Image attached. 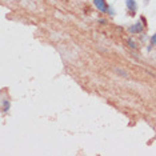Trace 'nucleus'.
I'll return each instance as SVG.
<instances>
[{"mask_svg":"<svg viewBox=\"0 0 156 156\" xmlns=\"http://www.w3.org/2000/svg\"><path fill=\"white\" fill-rule=\"evenodd\" d=\"M93 4H95V7L98 8L100 12H108L109 11V7H108L106 0H93Z\"/></svg>","mask_w":156,"mask_h":156,"instance_id":"obj_1","label":"nucleus"},{"mask_svg":"<svg viewBox=\"0 0 156 156\" xmlns=\"http://www.w3.org/2000/svg\"><path fill=\"white\" fill-rule=\"evenodd\" d=\"M143 25L140 24V23H138V24H135V25H131L129 27V32L131 33H139V32H141L143 31Z\"/></svg>","mask_w":156,"mask_h":156,"instance_id":"obj_2","label":"nucleus"},{"mask_svg":"<svg viewBox=\"0 0 156 156\" xmlns=\"http://www.w3.org/2000/svg\"><path fill=\"white\" fill-rule=\"evenodd\" d=\"M126 4H127V8H128L132 13H134L135 11H136V8H138V4L135 3V0H127Z\"/></svg>","mask_w":156,"mask_h":156,"instance_id":"obj_3","label":"nucleus"},{"mask_svg":"<svg viewBox=\"0 0 156 156\" xmlns=\"http://www.w3.org/2000/svg\"><path fill=\"white\" fill-rule=\"evenodd\" d=\"M127 44H128V47L132 48V50H136V47H138V45H136V43H135L134 40H132V39H129V40L127 41Z\"/></svg>","mask_w":156,"mask_h":156,"instance_id":"obj_4","label":"nucleus"},{"mask_svg":"<svg viewBox=\"0 0 156 156\" xmlns=\"http://www.w3.org/2000/svg\"><path fill=\"white\" fill-rule=\"evenodd\" d=\"M10 108V103H8V101H4V106H3V111H7V109Z\"/></svg>","mask_w":156,"mask_h":156,"instance_id":"obj_5","label":"nucleus"},{"mask_svg":"<svg viewBox=\"0 0 156 156\" xmlns=\"http://www.w3.org/2000/svg\"><path fill=\"white\" fill-rule=\"evenodd\" d=\"M151 43H152V45H156V33L151 38Z\"/></svg>","mask_w":156,"mask_h":156,"instance_id":"obj_6","label":"nucleus"},{"mask_svg":"<svg viewBox=\"0 0 156 156\" xmlns=\"http://www.w3.org/2000/svg\"><path fill=\"white\" fill-rule=\"evenodd\" d=\"M116 72H118L119 75H123V76H126V78H127V76H128V75H127V73H124L121 69H116Z\"/></svg>","mask_w":156,"mask_h":156,"instance_id":"obj_7","label":"nucleus"},{"mask_svg":"<svg viewBox=\"0 0 156 156\" xmlns=\"http://www.w3.org/2000/svg\"><path fill=\"white\" fill-rule=\"evenodd\" d=\"M99 23H100V24H106V20H103V19H100V20H99Z\"/></svg>","mask_w":156,"mask_h":156,"instance_id":"obj_8","label":"nucleus"}]
</instances>
